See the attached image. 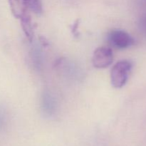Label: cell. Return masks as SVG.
I'll return each mask as SVG.
<instances>
[{
	"label": "cell",
	"instance_id": "obj_1",
	"mask_svg": "<svg viewBox=\"0 0 146 146\" xmlns=\"http://www.w3.org/2000/svg\"><path fill=\"white\" fill-rule=\"evenodd\" d=\"M13 15L19 19L24 34L29 41L33 38V27L29 9L22 0H8Z\"/></svg>",
	"mask_w": 146,
	"mask_h": 146
},
{
	"label": "cell",
	"instance_id": "obj_2",
	"mask_svg": "<svg viewBox=\"0 0 146 146\" xmlns=\"http://www.w3.org/2000/svg\"><path fill=\"white\" fill-rule=\"evenodd\" d=\"M132 69V64L123 60L117 62L113 66L111 72V84L116 88H121L125 85Z\"/></svg>",
	"mask_w": 146,
	"mask_h": 146
},
{
	"label": "cell",
	"instance_id": "obj_3",
	"mask_svg": "<svg viewBox=\"0 0 146 146\" xmlns=\"http://www.w3.org/2000/svg\"><path fill=\"white\" fill-rule=\"evenodd\" d=\"M108 41L114 47L119 49L129 48L134 44L133 38L126 31L113 30L108 34Z\"/></svg>",
	"mask_w": 146,
	"mask_h": 146
},
{
	"label": "cell",
	"instance_id": "obj_4",
	"mask_svg": "<svg viewBox=\"0 0 146 146\" xmlns=\"http://www.w3.org/2000/svg\"><path fill=\"white\" fill-rule=\"evenodd\" d=\"M113 60L112 50L108 47H98L93 54L92 62L97 68H105L111 65Z\"/></svg>",
	"mask_w": 146,
	"mask_h": 146
},
{
	"label": "cell",
	"instance_id": "obj_5",
	"mask_svg": "<svg viewBox=\"0 0 146 146\" xmlns=\"http://www.w3.org/2000/svg\"><path fill=\"white\" fill-rule=\"evenodd\" d=\"M41 109L48 117L53 116L57 110V101L54 96L48 91H45L41 97Z\"/></svg>",
	"mask_w": 146,
	"mask_h": 146
},
{
	"label": "cell",
	"instance_id": "obj_6",
	"mask_svg": "<svg viewBox=\"0 0 146 146\" xmlns=\"http://www.w3.org/2000/svg\"><path fill=\"white\" fill-rule=\"evenodd\" d=\"M27 5L29 9L32 11L36 14H41L42 13V4L41 0H22Z\"/></svg>",
	"mask_w": 146,
	"mask_h": 146
},
{
	"label": "cell",
	"instance_id": "obj_7",
	"mask_svg": "<svg viewBox=\"0 0 146 146\" xmlns=\"http://www.w3.org/2000/svg\"><path fill=\"white\" fill-rule=\"evenodd\" d=\"M31 58L32 62L35 68H41V64H42V54H41V49L38 47L35 46L32 49V54H31Z\"/></svg>",
	"mask_w": 146,
	"mask_h": 146
},
{
	"label": "cell",
	"instance_id": "obj_8",
	"mask_svg": "<svg viewBox=\"0 0 146 146\" xmlns=\"http://www.w3.org/2000/svg\"><path fill=\"white\" fill-rule=\"evenodd\" d=\"M140 27L143 31L146 33V16L143 17L140 21Z\"/></svg>",
	"mask_w": 146,
	"mask_h": 146
}]
</instances>
